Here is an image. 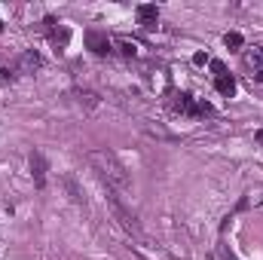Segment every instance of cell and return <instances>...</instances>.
<instances>
[{
    "mask_svg": "<svg viewBox=\"0 0 263 260\" xmlns=\"http://www.w3.org/2000/svg\"><path fill=\"white\" fill-rule=\"evenodd\" d=\"M89 165L95 168V175L101 178L104 187L117 190L120 196L132 193V178H129L126 165H123L114 153H110V150H92V153H89Z\"/></svg>",
    "mask_w": 263,
    "mask_h": 260,
    "instance_id": "6da1fadb",
    "label": "cell"
},
{
    "mask_svg": "<svg viewBox=\"0 0 263 260\" xmlns=\"http://www.w3.org/2000/svg\"><path fill=\"white\" fill-rule=\"evenodd\" d=\"M107 205H110V211H114V217L120 220V227L126 230V233H132V236H141V224H138V217L126 208V202H123V196L117 193V190H110L107 187Z\"/></svg>",
    "mask_w": 263,
    "mask_h": 260,
    "instance_id": "7a4b0ae2",
    "label": "cell"
},
{
    "mask_svg": "<svg viewBox=\"0 0 263 260\" xmlns=\"http://www.w3.org/2000/svg\"><path fill=\"white\" fill-rule=\"evenodd\" d=\"M31 178H34V184L40 190L46 187V159L40 153H31Z\"/></svg>",
    "mask_w": 263,
    "mask_h": 260,
    "instance_id": "3957f363",
    "label": "cell"
},
{
    "mask_svg": "<svg viewBox=\"0 0 263 260\" xmlns=\"http://www.w3.org/2000/svg\"><path fill=\"white\" fill-rule=\"evenodd\" d=\"M86 43H89V49L95 55H107L110 52V40H107V34H101V31H89L86 34Z\"/></svg>",
    "mask_w": 263,
    "mask_h": 260,
    "instance_id": "277c9868",
    "label": "cell"
},
{
    "mask_svg": "<svg viewBox=\"0 0 263 260\" xmlns=\"http://www.w3.org/2000/svg\"><path fill=\"white\" fill-rule=\"evenodd\" d=\"M138 19H141V25H144V28H156L159 10H156L153 4H141V7H138Z\"/></svg>",
    "mask_w": 263,
    "mask_h": 260,
    "instance_id": "5b68a950",
    "label": "cell"
},
{
    "mask_svg": "<svg viewBox=\"0 0 263 260\" xmlns=\"http://www.w3.org/2000/svg\"><path fill=\"white\" fill-rule=\"evenodd\" d=\"M19 64H22V70H25V73H34L37 67L43 64V58H40V52H34V49H28V52H22Z\"/></svg>",
    "mask_w": 263,
    "mask_h": 260,
    "instance_id": "8992f818",
    "label": "cell"
},
{
    "mask_svg": "<svg viewBox=\"0 0 263 260\" xmlns=\"http://www.w3.org/2000/svg\"><path fill=\"white\" fill-rule=\"evenodd\" d=\"M214 89H217L220 95H227V98H230V95H236V80L230 77V73H220V77L214 80Z\"/></svg>",
    "mask_w": 263,
    "mask_h": 260,
    "instance_id": "52a82bcc",
    "label": "cell"
},
{
    "mask_svg": "<svg viewBox=\"0 0 263 260\" xmlns=\"http://www.w3.org/2000/svg\"><path fill=\"white\" fill-rule=\"evenodd\" d=\"M73 98H77L86 110H92V107H98V95L95 92H89V89H77V92H73Z\"/></svg>",
    "mask_w": 263,
    "mask_h": 260,
    "instance_id": "ba28073f",
    "label": "cell"
},
{
    "mask_svg": "<svg viewBox=\"0 0 263 260\" xmlns=\"http://www.w3.org/2000/svg\"><path fill=\"white\" fill-rule=\"evenodd\" d=\"M64 187H67V193H70V199H73V202H77V205H86V199H83V190L77 187V181H73L70 175L64 178Z\"/></svg>",
    "mask_w": 263,
    "mask_h": 260,
    "instance_id": "9c48e42d",
    "label": "cell"
},
{
    "mask_svg": "<svg viewBox=\"0 0 263 260\" xmlns=\"http://www.w3.org/2000/svg\"><path fill=\"white\" fill-rule=\"evenodd\" d=\"M245 64H248V67H257V70H260V64H263V49H260V46L248 49V52H245Z\"/></svg>",
    "mask_w": 263,
    "mask_h": 260,
    "instance_id": "30bf717a",
    "label": "cell"
},
{
    "mask_svg": "<svg viewBox=\"0 0 263 260\" xmlns=\"http://www.w3.org/2000/svg\"><path fill=\"white\" fill-rule=\"evenodd\" d=\"M223 43H227V49H239L245 40H242V34H239V31H230L227 37H223Z\"/></svg>",
    "mask_w": 263,
    "mask_h": 260,
    "instance_id": "8fae6325",
    "label": "cell"
},
{
    "mask_svg": "<svg viewBox=\"0 0 263 260\" xmlns=\"http://www.w3.org/2000/svg\"><path fill=\"white\" fill-rule=\"evenodd\" d=\"M117 43L123 46V52H126V55H135V43H132V40H126V37H117Z\"/></svg>",
    "mask_w": 263,
    "mask_h": 260,
    "instance_id": "7c38bea8",
    "label": "cell"
},
{
    "mask_svg": "<svg viewBox=\"0 0 263 260\" xmlns=\"http://www.w3.org/2000/svg\"><path fill=\"white\" fill-rule=\"evenodd\" d=\"M193 61H196V64H208V55H205V52H196Z\"/></svg>",
    "mask_w": 263,
    "mask_h": 260,
    "instance_id": "4fadbf2b",
    "label": "cell"
},
{
    "mask_svg": "<svg viewBox=\"0 0 263 260\" xmlns=\"http://www.w3.org/2000/svg\"><path fill=\"white\" fill-rule=\"evenodd\" d=\"M251 77H254L257 83H263V67H260V70H254V73H251Z\"/></svg>",
    "mask_w": 263,
    "mask_h": 260,
    "instance_id": "5bb4252c",
    "label": "cell"
},
{
    "mask_svg": "<svg viewBox=\"0 0 263 260\" xmlns=\"http://www.w3.org/2000/svg\"><path fill=\"white\" fill-rule=\"evenodd\" d=\"M254 141H257V144H263V129H260L257 135H254Z\"/></svg>",
    "mask_w": 263,
    "mask_h": 260,
    "instance_id": "9a60e30c",
    "label": "cell"
},
{
    "mask_svg": "<svg viewBox=\"0 0 263 260\" xmlns=\"http://www.w3.org/2000/svg\"><path fill=\"white\" fill-rule=\"evenodd\" d=\"M0 28H4V22H0Z\"/></svg>",
    "mask_w": 263,
    "mask_h": 260,
    "instance_id": "2e32d148",
    "label": "cell"
}]
</instances>
